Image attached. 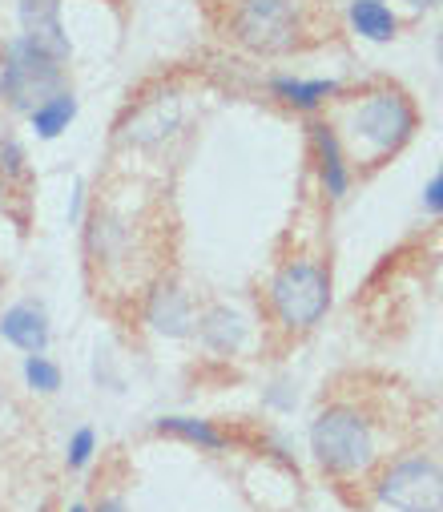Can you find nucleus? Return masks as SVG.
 I'll return each instance as SVG.
<instances>
[{
	"instance_id": "obj_5",
	"label": "nucleus",
	"mask_w": 443,
	"mask_h": 512,
	"mask_svg": "<svg viewBox=\"0 0 443 512\" xmlns=\"http://www.w3.org/2000/svg\"><path fill=\"white\" fill-rule=\"evenodd\" d=\"M65 85V65L29 45L25 37H9L0 45V101L17 113H29L37 101Z\"/></svg>"
},
{
	"instance_id": "obj_10",
	"label": "nucleus",
	"mask_w": 443,
	"mask_h": 512,
	"mask_svg": "<svg viewBox=\"0 0 443 512\" xmlns=\"http://www.w3.org/2000/svg\"><path fill=\"white\" fill-rule=\"evenodd\" d=\"M311 134V158H315V174H319V186L331 202H343L351 194V182H355V166L343 150V138L331 121H311L307 125Z\"/></svg>"
},
{
	"instance_id": "obj_25",
	"label": "nucleus",
	"mask_w": 443,
	"mask_h": 512,
	"mask_svg": "<svg viewBox=\"0 0 443 512\" xmlns=\"http://www.w3.org/2000/svg\"><path fill=\"white\" fill-rule=\"evenodd\" d=\"M69 512H93L89 504H69Z\"/></svg>"
},
{
	"instance_id": "obj_24",
	"label": "nucleus",
	"mask_w": 443,
	"mask_h": 512,
	"mask_svg": "<svg viewBox=\"0 0 443 512\" xmlns=\"http://www.w3.org/2000/svg\"><path fill=\"white\" fill-rule=\"evenodd\" d=\"M403 5H411V9H439L443 0H403Z\"/></svg>"
},
{
	"instance_id": "obj_19",
	"label": "nucleus",
	"mask_w": 443,
	"mask_h": 512,
	"mask_svg": "<svg viewBox=\"0 0 443 512\" xmlns=\"http://www.w3.org/2000/svg\"><path fill=\"white\" fill-rule=\"evenodd\" d=\"M0 174L13 178V182H25L29 178V158L21 150L17 138H0Z\"/></svg>"
},
{
	"instance_id": "obj_11",
	"label": "nucleus",
	"mask_w": 443,
	"mask_h": 512,
	"mask_svg": "<svg viewBox=\"0 0 443 512\" xmlns=\"http://www.w3.org/2000/svg\"><path fill=\"white\" fill-rule=\"evenodd\" d=\"M0 339L21 355H45L53 343V319L37 299H17L0 311Z\"/></svg>"
},
{
	"instance_id": "obj_7",
	"label": "nucleus",
	"mask_w": 443,
	"mask_h": 512,
	"mask_svg": "<svg viewBox=\"0 0 443 512\" xmlns=\"http://www.w3.org/2000/svg\"><path fill=\"white\" fill-rule=\"evenodd\" d=\"M186 125V105L178 93H154L129 105V113L117 121V142L129 150H158Z\"/></svg>"
},
{
	"instance_id": "obj_14",
	"label": "nucleus",
	"mask_w": 443,
	"mask_h": 512,
	"mask_svg": "<svg viewBox=\"0 0 443 512\" xmlns=\"http://www.w3.org/2000/svg\"><path fill=\"white\" fill-rule=\"evenodd\" d=\"M77 113H81L77 93H73L69 85H61V89L49 93L45 101H37L25 117H29V130H33L37 142H57V138L69 134V125L77 121Z\"/></svg>"
},
{
	"instance_id": "obj_12",
	"label": "nucleus",
	"mask_w": 443,
	"mask_h": 512,
	"mask_svg": "<svg viewBox=\"0 0 443 512\" xmlns=\"http://www.w3.org/2000/svg\"><path fill=\"white\" fill-rule=\"evenodd\" d=\"M194 335H198V343H202L210 355L230 359V355H238V351L246 347V339H250V323H246V315L234 311L230 303H214V307L198 311Z\"/></svg>"
},
{
	"instance_id": "obj_3",
	"label": "nucleus",
	"mask_w": 443,
	"mask_h": 512,
	"mask_svg": "<svg viewBox=\"0 0 443 512\" xmlns=\"http://www.w3.org/2000/svg\"><path fill=\"white\" fill-rule=\"evenodd\" d=\"M311 452L319 460L323 472L331 476H359L375 464L379 456V444H375V428L371 420L359 412V408H347V404H335V408H323L315 420H311Z\"/></svg>"
},
{
	"instance_id": "obj_8",
	"label": "nucleus",
	"mask_w": 443,
	"mask_h": 512,
	"mask_svg": "<svg viewBox=\"0 0 443 512\" xmlns=\"http://www.w3.org/2000/svg\"><path fill=\"white\" fill-rule=\"evenodd\" d=\"M17 37L49 53L53 61H73V37L65 25V0H17Z\"/></svg>"
},
{
	"instance_id": "obj_20",
	"label": "nucleus",
	"mask_w": 443,
	"mask_h": 512,
	"mask_svg": "<svg viewBox=\"0 0 443 512\" xmlns=\"http://www.w3.org/2000/svg\"><path fill=\"white\" fill-rule=\"evenodd\" d=\"M423 210L427 214H443V170L423 186Z\"/></svg>"
},
{
	"instance_id": "obj_22",
	"label": "nucleus",
	"mask_w": 443,
	"mask_h": 512,
	"mask_svg": "<svg viewBox=\"0 0 443 512\" xmlns=\"http://www.w3.org/2000/svg\"><path fill=\"white\" fill-rule=\"evenodd\" d=\"M81 218H85V182L77 178L73 182V198H69V226H81Z\"/></svg>"
},
{
	"instance_id": "obj_18",
	"label": "nucleus",
	"mask_w": 443,
	"mask_h": 512,
	"mask_svg": "<svg viewBox=\"0 0 443 512\" xmlns=\"http://www.w3.org/2000/svg\"><path fill=\"white\" fill-rule=\"evenodd\" d=\"M93 456H97V428L81 424L65 444V464H69V472H85L93 464Z\"/></svg>"
},
{
	"instance_id": "obj_23",
	"label": "nucleus",
	"mask_w": 443,
	"mask_h": 512,
	"mask_svg": "<svg viewBox=\"0 0 443 512\" xmlns=\"http://www.w3.org/2000/svg\"><path fill=\"white\" fill-rule=\"evenodd\" d=\"M93 512H129V508H125V500H121V496H105Z\"/></svg>"
},
{
	"instance_id": "obj_15",
	"label": "nucleus",
	"mask_w": 443,
	"mask_h": 512,
	"mask_svg": "<svg viewBox=\"0 0 443 512\" xmlns=\"http://www.w3.org/2000/svg\"><path fill=\"white\" fill-rule=\"evenodd\" d=\"M347 25L371 45H391L399 37V17L387 0H347Z\"/></svg>"
},
{
	"instance_id": "obj_1",
	"label": "nucleus",
	"mask_w": 443,
	"mask_h": 512,
	"mask_svg": "<svg viewBox=\"0 0 443 512\" xmlns=\"http://www.w3.org/2000/svg\"><path fill=\"white\" fill-rule=\"evenodd\" d=\"M226 33L254 57H282L303 45L307 9L303 0H230Z\"/></svg>"
},
{
	"instance_id": "obj_9",
	"label": "nucleus",
	"mask_w": 443,
	"mask_h": 512,
	"mask_svg": "<svg viewBox=\"0 0 443 512\" xmlns=\"http://www.w3.org/2000/svg\"><path fill=\"white\" fill-rule=\"evenodd\" d=\"M141 319H145V327H150L154 335H162V339H190L194 323H198V311H194L190 291L178 279H158L150 291H145Z\"/></svg>"
},
{
	"instance_id": "obj_26",
	"label": "nucleus",
	"mask_w": 443,
	"mask_h": 512,
	"mask_svg": "<svg viewBox=\"0 0 443 512\" xmlns=\"http://www.w3.org/2000/svg\"><path fill=\"white\" fill-rule=\"evenodd\" d=\"M439 65H443V33H439Z\"/></svg>"
},
{
	"instance_id": "obj_16",
	"label": "nucleus",
	"mask_w": 443,
	"mask_h": 512,
	"mask_svg": "<svg viewBox=\"0 0 443 512\" xmlns=\"http://www.w3.org/2000/svg\"><path fill=\"white\" fill-rule=\"evenodd\" d=\"M154 432L194 444L202 452H226V444H230V436L214 420H202V416H162V420H154Z\"/></svg>"
},
{
	"instance_id": "obj_13",
	"label": "nucleus",
	"mask_w": 443,
	"mask_h": 512,
	"mask_svg": "<svg viewBox=\"0 0 443 512\" xmlns=\"http://www.w3.org/2000/svg\"><path fill=\"white\" fill-rule=\"evenodd\" d=\"M339 93H343V81L335 77H290V73L270 77V97L294 113H319Z\"/></svg>"
},
{
	"instance_id": "obj_4",
	"label": "nucleus",
	"mask_w": 443,
	"mask_h": 512,
	"mask_svg": "<svg viewBox=\"0 0 443 512\" xmlns=\"http://www.w3.org/2000/svg\"><path fill=\"white\" fill-rule=\"evenodd\" d=\"M266 303L286 331H311L331 311V271L315 259H286L266 283Z\"/></svg>"
},
{
	"instance_id": "obj_17",
	"label": "nucleus",
	"mask_w": 443,
	"mask_h": 512,
	"mask_svg": "<svg viewBox=\"0 0 443 512\" xmlns=\"http://www.w3.org/2000/svg\"><path fill=\"white\" fill-rule=\"evenodd\" d=\"M21 379H25V388L37 392V396H57L61 392V383H65V371L57 359L45 355H25L21 359Z\"/></svg>"
},
{
	"instance_id": "obj_21",
	"label": "nucleus",
	"mask_w": 443,
	"mask_h": 512,
	"mask_svg": "<svg viewBox=\"0 0 443 512\" xmlns=\"http://www.w3.org/2000/svg\"><path fill=\"white\" fill-rule=\"evenodd\" d=\"M266 408H278V412H294V388H286V383H274V388L266 392Z\"/></svg>"
},
{
	"instance_id": "obj_6",
	"label": "nucleus",
	"mask_w": 443,
	"mask_h": 512,
	"mask_svg": "<svg viewBox=\"0 0 443 512\" xmlns=\"http://www.w3.org/2000/svg\"><path fill=\"white\" fill-rule=\"evenodd\" d=\"M375 496L395 512H443V468L427 456L399 460L375 480Z\"/></svg>"
},
{
	"instance_id": "obj_27",
	"label": "nucleus",
	"mask_w": 443,
	"mask_h": 512,
	"mask_svg": "<svg viewBox=\"0 0 443 512\" xmlns=\"http://www.w3.org/2000/svg\"><path fill=\"white\" fill-rule=\"evenodd\" d=\"M0 400H5V383H0Z\"/></svg>"
},
{
	"instance_id": "obj_2",
	"label": "nucleus",
	"mask_w": 443,
	"mask_h": 512,
	"mask_svg": "<svg viewBox=\"0 0 443 512\" xmlns=\"http://www.w3.org/2000/svg\"><path fill=\"white\" fill-rule=\"evenodd\" d=\"M419 130V113L411 97L395 85H375L351 105V138L363 146L367 162L395 158Z\"/></svg>"
}]
</instances>
